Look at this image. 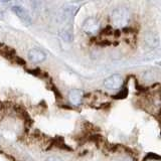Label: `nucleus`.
Listing matches in <instances>:
<instances>
[{
    "mask_svg": "<svg viewBox=\"0 0 161 161\" xmlns=\"http://www.w3.org/2000/svg\"><path fill=\"white\" fill-rule=\"evenodd\" d=\"M130 14L126 8H117L112 14V23L115 27H125L129 23Z\"/></svg>",
    "mask_w": 161,
    "mask_h": 161,
    "instance_id": "nucleus-1",
    "label": "nucleus"
},
{
    "mask_svg": "<svg viewBox=\"0 0 161 161\" xmlns=\"http://www.w3.org/2000/svg\"><path fill=\"white\" fill-rule=\"evenodd\" d=\"M82 28H83V31L86 34L91 35V36H94V35L97 34L100 30V22L97 18L89 17L84 21Z\"/></svg>",
    "mask_w": 161,
    "mask_h": 161,
    "instance_id": "nucleus-2",
    "label": "nucleus"
},
{
    "mask_svg": "<svg viewBox=\"0 0 161 161\" xmlns=\"http://www.w3.org/2000/svg\"><path fill=\"white\" fill-rule=\"evenodd\" d=\"M124 85V79L120 74H114L104 80V86L109 90H119Z\"/></svg>",
    "mask_w": 161,
    "mask_h": 161,
    "instance_id": "nucleus-3",
    "label": "nucleus"
},
{
    "mask_svg": "<svg viewBox=\"0 0 161 161\" xmlns=\"http://www.w3.org/2000/svg\"><path fill=\"white\" fill-rule=\"evenodd\" d=\"M11 9H12L13 13L16 15V16L21 20L25 25H30L32 23V20H31V17H30L29 13L22 6L14 5V6H12Z\"/></svg>",
    "mask_w": 161,
    "mask_h": 161,
    "instance_id": "nucleus-4",
    "label": "nucleus"
},
{
    "mask_svg": "<svg viewBox=\"0 0 161 161\" xmlns=\"http://www.w3.org/2000/svg\"><path fill=\"white\" fill-rule=\"evenodd\" d=\"M69 100L73 106L79 107L84 100V92L82 90H79V89L70 90L69 93Z\"/></svg>",
    "mask_w": 161,
    "mask_h": 161,
    "instance_id": "nucleus-5",
    "label": "nucleus"
},
{
    "mask_svg": "<svg viewBox=\"0 0 161 161\" xmlns=\"http://www.w3.org/2000/svg\"><path fill=\"white\" fill-rule=\"evenodd\" d=\"M28 59L33 64H40L45 60L47 58V54H45L42 50L38 48H32L28 52Z\"/></svg>",
    "mask_w": 161,
    "mask_h": 161,
    "instance_id": "nucleus-6",
    "label": "nucleus"
},
{
    "mask_svg": "<svg viewBox=\"0 0 161 161\" xmlns=\"http://www.w3.org/2000/svg\"><path fill=\"white\" fill-rule=\"evenodd\" d=\"M144 42L150 48H155L159 45V36L153 31H148L144 35Z\"/></svg>",
    "mask_w": 161,
    "mask_h": 161,
    "instance_id": "nucleus-7",
    "label": "nucleus"
},
{
    "mask_svg": "<svg viewBox=\"0 0 161 161\" xmlns=\"http://www.w3.org/2000/svg\"><path fill=\"white\" fill-rule=\"evenodd\" d=\"M128 94H129V91L127 87H123L120 91H118V93L114 96V99L116 100H123L126 99L128 97Z\"/></svg>",
    "mask_w": 161,
    "mask_h": 161,
    "instance_id": "nucleus-8",
    "label": "nucleus"
},
{
    "mask_svg": "<svg viewBox=\"0 0 161 161\" xmlns=\"http://www.w3.org/2000/svg\"><path fill=\"white\" fill-rule=\"evenodd\" d=\"M60 35H62V37L65 40V42H72L73 40V32L72 30H64V31H63L62 33H60Z\"/></svg>",
    "mask_w": 161,
    "mask_h": 161,
    "instance_id": "nucleus-9",
    "label": "nucleus"
},
{
    "mask_svg": "<svg viewBox=\"0 0 161 161\" xmlns=\"http://www.w3.org/2000/svg\"><path fill=\"white\" fill-rule=\"evenodd\" d=\"M146 160H161V156L155 153H148V154H146L143 161H146Z\"/></svg>",
    "mask_w": 161,
    "mask_h": 161,
    "instance_id": "nucleus-10",
    "label": "nucleus"
},
{
    "mask_svg": "<svg viewBox=\"0 0 161 161\" xmlns=\"http://www.w3.org/2000/svg\"><path fill=\"white\" fill-rule=\"evenodd\" d=\"M45 161H63V160L59 157H57V156H50V157H48Z\"/></svg>",
    "mask_w": 161,
    "mask_h": 161,
    "instance_id": "nucleus-11",
    "label": "nucleus"
},
{
    "mask_svg": "<svg viewBox=\"0 0 161 161\" xmlns=\"http://www.w3.org/2000/svg\"><path fill=\"white\" fill-rule=\"evenodd\" d=\"M3 1H5V2H7V1H10V0H3Z\"/></svg>",
    "mask_w": 161,
    "mask_h": 161,
    "instance_id": "nucleus-12",
    "label": "nucleus"
}]
</instances>
